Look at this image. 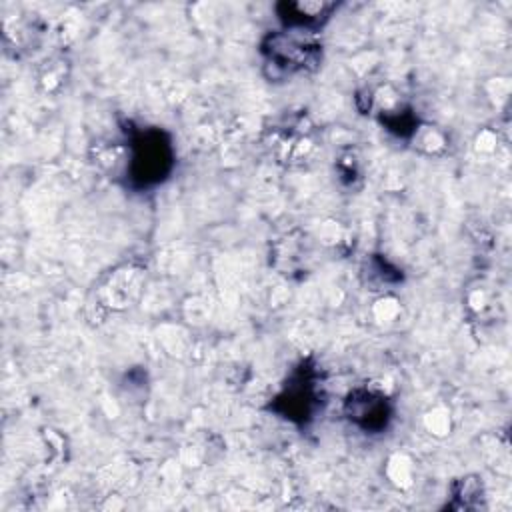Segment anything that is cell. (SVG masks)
I'll use <instances>...</instances> for the list:
<instances>
[{"label":"cell","instance_id":"cell-4","mask_svg":"<svg viewBox=\"0 0 512 512\" xmlns=\"http://www.w3.org/2000/svg\"><path fill=\"white\" fill-rule=\"evenodd\" d=\"M346 420L366 434H376L388 428L394 408L390 398L376 388H354L344 400Z\"/></svg>","mask_w":512,"mask_h":512},{"label":"cell","instance_id":"cell-3","mask_svg":"<svg viewBox=\"0 0 512 512\" xmlns=\"http://www.w3.org/2000/svg\"><path fill=\"white\" fill-rule=\"evenodd\" d=\"M320 398H322V392L318 388V378L314 368L300 366L292 374L290 382L286 384L282 394L276 398L272 408L292 422L306 424L308 420L314 418V412L320 406Z\"/></svg>","mask_w":512,"mask_h":512},{"label":"cell","instance_id":"cell-2","mask_svg":"<svg viewBox=\"0 0 512 512\" xmlns=\"http://www.w3.org/2000/svg\"><path fill=\"white\" fill-rule=\"evenodd\" d=\"M262 54L266 66L272 68L274 78L314 70L322 58L320 44L314 42L310 34L298 30H282L268 34L262 42Z\"/></svg>","mask_w":512,"mask_h":512},{"label":"cell","instance_id":"cell-5","mask_svg":"<svg viewBox=\"0 0 512 512\" xmlns=\"http://www.w3.org/2000/svg\"><path fill=\"white\" fill-rule=\"evenodd\" d=\"M276 10H278V18L286 26V30L314 34L318 28L324 26V22L336 10V4L300 0V2H282L276 6Z\"/></svg>","mask_w":512,"mask_h":512},{"label":"cell","instance_id":"cell-1","mask_svg":"<svg viewBox=\"0 0 512 512\" xmlns=\"http://www.w3.org/2000/svg\"><path fill=\"white\" fill-rule=\"evenodd\" d=\"M126 178L138 190L162 184L174 168V146L160 128H144L128 138Z\"/></svg>","mask_w":512,"mask_h":512}]
</instances>
